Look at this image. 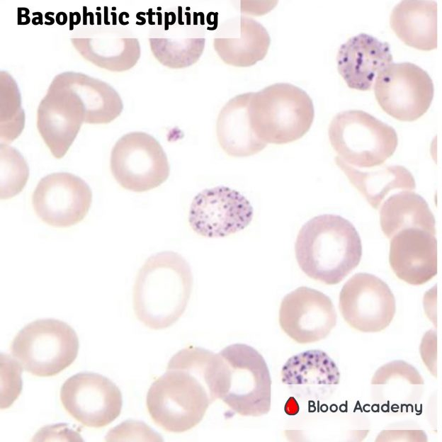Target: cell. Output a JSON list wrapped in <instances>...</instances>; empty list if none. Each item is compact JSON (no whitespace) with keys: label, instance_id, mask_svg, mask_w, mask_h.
<instances>
[{"label":"cell","instance_id":"obj_1","mask_svg":"<svg viewBox=\"0 0 442 442\" xmlns=\"http://www.w3.org/2000/svg\"><path fill=\"white\" fill-rule=\"evenodd\" d=\"M215 356L209 350L188 346L171 357L165 373L152 384L147 395L148 412L159 426L181 433L200 422L217 400Z\"/></svg>","mask_w":442,"mask_h":442},{"label":"cell","instance_id":"obj_7","mask_svg":"<svg viewBox=\"0 0 442 442\" xmlns=\"http://www.w3.org/2000/svg\"><path fill=\"white\" fill-rule=\"evenodd\" d=\"M328 133L338 157L358 168L381 165L394 154L398 144L392 127L360 110L336 114Z\"/></svg>","mask_w":442,"mask_h":442},{"label":"cell","instance_id":"obj_20","mask_svg":"<svg viewBox=\"0 0 442 442\" xmlns=\"http://www.w3.org/2000/svg\"><path fill=\"white\" fill-rule=\"evenodd\" d=\"M271 37L266 28L246 16L225 21L215 33L213 47L227 64L248 67L266 57Z\"/></svg>","mask_w":442,"mask_h":442},{"label":"cell","instance_id":"obj_15","mask_svg":"<svg viewBox=\"0 0 442 442\" xmlns=\"http://www.w3.org/2000/svg\"><path fill=\"white\" fill-rule=\"evenodd\" d=\"M92 193L88 184L69 173L49 174L38 183L32 197L38 217L56 227L81 221L89 212Z\"/></svg>","mask_w":442,"mask_h":442},{"label":"cell","instance_id":"obj_27","mask_svg":"<svg viewBox=\"0 0 442 442\" xmlns=\"http://www.w3.org/2000/svg\"><path fill=\"white\" fill-rule=\"evenodd\" d=\"M28 168L15 149L1 144V198L8 199L20 193L28 178Z\"/></svg>","mask_w":442,"mask_h":442},{"label":"cell","instance_id":"obj_29","mask_svg":"<svg viewBox=\"0 0 442 442\" xmlns=\"http://www.w3.org/2000/svg\"><path fill=\"white\" fill-rule=\"evenodd\" d=\"M286 406L290 407L289 410L287 411L288 414H296L299 411V406L293 397L288 400Z\"/></svg>","mask_w":442,"mask_h":442},{"label":"cell","instance_id":"obj_9","mask_svg":"<svg viewBox=\"0 0 442 442\" xmlns=\"http://www.w3.org/2000/svg\"><path fill=\"white\" fill-rule=\"evenodd\" d=\"M110 169L123 188L135 192L158 187L170 170L161 144L144 132H129L117 141L111 151Z\"/></svg>","mask_w":442,"mask_h":442},{"label":"cell","instance_id":"obj_14","mask_svg":"<svg viewBox=\"0 0 442 442\" xmlns=\"http://www.w3.org/2000/svg\"><path fill=\"white\" fill-rule=\"evenodd\" d=\"M203 24L191 13L178 7L165 12L149 36L155 58L171 69H181L195 64L201 57L205 44Z\"/></svg>","mask_w":442,"mask_h":442},{"label":"cell","instance_id":"obj_17","mask_svg":"<svg viewBox=\"0 0 442 442\" xmlns=\"http://www.w3.org/2000/svg\"><path fill=\"white\" fill-rule=\"evenodd\" d=\"M122 27L100 26L81 28L71 38L77 52L94 64L112 72L133 67L140 59L137 38Z\"/></svg>","mask_w":442,"mask_h":442},{"label":"cell","instance_id":"obj_18","mask_svg":"<svg viewBox=\"0 0 442 442\" xmlns=\"http://www.w3.org/2000/svg\"><path fill=\"white\" fill-rule=\"evenodd\" d=\"M389 261L395 274L404 282L422 285L437 273L435 234L419 228L404 229L391 239Z\"/></svg>","mask_w":442,"mask_h":442},{"label":"cell","instance_id":"obj_5","mask_svg":"<svg viewBox=\"0 0 442 442\" xmlns=\"http://www.w3.org/2000/svg\"><path fill=\"white\" fill-rule=\"evenodd\" d=\"M215 394L242 416H260L271 409V380L262 355L245 344L216 353Z\"/></svg>","mask_w":442,"mask_h":442},{"label":"cell","instance_id":"obj_19","mask_svg":"<svg viewBox=\"0 0 442 442\" xmlns=\"http://www.w3.org/2000/svg\"><path fill=\"white\" fill-rule=\"evenodd\" d=\"M336 62L338 71L349 88L368 91L393 59L387 42L360 33L341 45Z\"/></svg>","mask_w":442,"mask_h":442},{"label":"cell","instance_id":"obj_28","mask_svg":"<svg viewBox=\"0 0 442 442\" xmlns=\"http://www.w3.org/2000/svg\"><path fill=\"white\" fill-rule=\"evenodd\" d=\"M399 377L411 385H424V379L418 370L404 361H393L379 368L371 379L373 385H385L390 378Z\"/></svg>","mask_w":442,"mask_h":442},{"label":"cell","instance_id":"obj_11","mask_svg":"<svg viewBox=\"0 0 442 442\" xmlns=\"http://www.w3.org/2000/svg\"><path fill=\"white\" fill-rule=\"evenodd\" d=\"M339 310L344 319L363 332H378L392 322L396 310L395 296L387 284L370 273L354 274L343 285Z\"/></svg>","mask_w":442,"mask_h":442},{"label":"cell","instance_id":"obj_22","mask_svg":"<svg viewBox=\"0 0 442 442\" xmlns=\"http://www.w3.org/2000/svg\"><path fill=\"white\" fill-rule=\"evenodd\" d=\"M390 23L406 45L421 50L437 47V3L427 0H404L392 9Z\"/></svg>","mask_w":442,"mask_h":442},{"label":"cell","instance_id":"obj_10","mask_svg":"<svg viewBox=\"0 0 442 442\" xmlns=\"http://www.w3.org/2000/svg\"><path fill=\"white\" fill-rule=\"evenodd\" d=\"M375 98L389 115L402 121L419 118L434 98V84L429 74L411 62L392 63L374 81Z\"/></svg>","mask_w":442,"mask_h":442},{"label":"cell","instance_id":"obj_24","mask_svg":"<svg viewBox=\"0 0 442 442\" xmlns=\"http://www.w3.org/2000/svg\"><path fill=\"white\" fill-rule=\"evenodd\" d=\"M381 205L380 226L388 239L407 228H419L435 234L434 215L421 196L409 191L399 192Z\"/></svg>","mask_w":442,"mask_h":442},{"label":"cell","instance_id":"obj_6","mask_svg":"<svg viewBox=\"0 0 442 442\" xmlns=\"http://www.w3.org/2000/svg\"><path fill=\"white\" fill-rule=\"evenodd\" d=\"M248 114L251 128L266 144H286L310 128L314 110L310 96L288 83H277L253 92Z\"/></svg>","mask_w":442,"mask_h":442},{"label":"cell","instance_id":"obj_4","mask_svg":"<svg viewBox=\"0 0 442 442\" xmlns=\"http://www.w3.org/2000/svg\"><path fill=\"white\" fill-rule=\"evenodd\" d=\"M192 285L191 266L181 254L166 251L151 256L140 269L133 288L137 319L153 329L171 326L183 314Z\"/></svg>","mask_w":442,"mask_h":442},{"label":"cell","instance_id":"obj_26","mask_svg":"<svg viewBox=\"0 0 442 442\" xmlns=\"http://www.w3.org/2000/svg\"><path fill=\"white\" fill-rule=\"evenodd\" d=\"M5 79L1 76V101L5 104H1V108H6L1 111V137L2 141L8 143L16 138L24 127V113L21 107V98L18 86L13 78L3 72Z\"/></svg>","mask_w":442,"mask_h":442},{"label":"cell","instance_id":"obj_2","mask_svg":"<svg viewBox=\"0 0 442 442\" xmlns=\"http://www.w3.org/2000/svg\"><path fill=\"white\" fill-rule=\"evenodd\" d=\"M106 87L98 79L66 72L57 75L37 111V127L52 155L64 156L83 123L103 124L108 106Z\"/></svg>","mask_w":442,"mask_h":442},{"label":"cell","instance_id":"obj_23","mask_svg":"<svg viewBox=\"0 0 442 442\" xmlns=\"http://www.w3.org/2000/svg\"><path fill=\"white\" fill-rule=\"evenodd\" d=\"M336 165L374 208H378L393 190L412 191L416 184L412 173L400 165L382 166L362 171L336 157Z\"/></svg>","mask_w":442,"mask_h":442},{"label":"cell","instance_id":"obj_12","mask_svg":"<svg viewBox=\"0 0 442 442\" xmlns=\"http://www.w3.org/2000/svg\"><path fill=\"white\" fill-rule=\"evenodd\" d=\"M253 207L239 191L224 186L206 188L193 199L188 223L198 234L217 238L235 234L251 222Z\"/></svg>","mask_w":442,"mask_h":442},{"label":"cell","instance_id":"obj_25","mask_svg":"<svg viewBox=\"0 0 442 442\" xmlns=\"http://www.w3.org/2000/svg\"><path fill=\"white\" fill-rule=\"evenodd\" d=\"M281 380L288 385H336L340 372L324 351L307 350L288 359L281 370Z\"/></svg>","mask_w":442,"mask_h":442},{"label":"cell","instance_id":"obj_3","mask_svg":"<svg viewBox=\"0 0 442 442\" xmlns=\"http://www.w3.org/2000/svg\"><path fill=\"white\" fill-rule=\"evenodd\" d=\"M295 248L301 270L327 285L342 281L359 264L362 255L355 227L336 215H320L307 221L298 232Z\"/></svg>","mask_w":442,"mask_h":442},{"label":"cell","instance_id":"obj_16","mask_svg":"<svg viewBox=\"0 0 442 442\" xmlns=\"http://www.w3.org/2000/svg\"><path fill=\"white\" fill-rule=\"evenodd\" d=\"M336 317L331 299L305 286L287 294L279 310L282 330L300 344L313 343L327 337L336 326Z\"/></svg>","mask_w":442,"mask_h":442},{"label":"cell","instance_id":"obj_21","mask_svg":"<svg viewBox=\"0 0 442 442\" xmlns=\"http://www.w3.org/2000/svg\"><path fill=\"white\" fill-rule=\"evenodd\" d=\"M253 92L232 98L221 109L216 132L220 146L229 156L244 157L263 150L267 144L252 130L248 106Z\"/></svg>","mask_w":442,"mask_h":442},{"label":"cell","instance_id":"obj_13","mask_svg":"<svg viewBox=\"0 0 442 442\" xmlns=\"http://www.w3.org/2000/svg\"><path fill=\"white\" fill-rule=\"evenodd\" d=\"M66 411L89 427L111 423L120 414L122 395L111 380L101 375L84 372L68 378L60 391Z\"/></svg>","mask_w":442,"mask_h":442},{"label":"cell","instance_id":"obj_8","mask_svg":"<svg viewBox=\"0 0 442 442\" xmlns=\"http://www.w3.org/2000/svg\"><path fill=\"white\" fill-rule=\"evenodd\" d=\"M79 340L67 323L55 319H38L15 336L11 353L23 369L38 376L55 375L76 359Z\"/></svg>","mask_w":442,"mask_h":442}]
</instances>
